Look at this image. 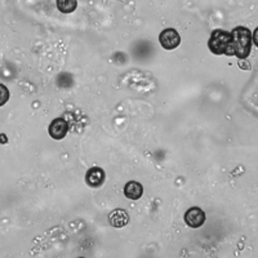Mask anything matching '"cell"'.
Masks as SVG:
<instances>
[{"mask_svg":"<svg viewBox=\"0 0 258 258\" xmlns=\"http://www.w3.org/2000/svg\"><path fill=\"white\" fill-rule=\"evenodd\" d=\"M230 36H231L230 45L225 54L235 56L240 59H244L249 56L250 49H252V34H250L249 29L244 26L235 27L230 32Z\"/></svg>","mask_w":258,"mask_h":258,"instance_id":"1","label":"cell"},{"mask_svg":"<svg viewBox=\"0 0 258 258\" xmlns=\"http://www.w3.org/2000/svg\"><path fill=\"white\" fill-rule=\"evenodd\" d=\"M230 32L225 30H213L211 34V38L208 40V48L213 54H225L227 48L230 45Z\"/></svg>","mask_w":258,"mask_h":258,"instance_id":"2","label":"cell"},{"mask_svg":"<svg viewBox=\"0 0 258 258\" xmlns=\"http://www.w3.org/2000/svg\"><path fill=\"white\" fill-rule=\"evenodd\" d=\"M159 41H160L161 47L167 50L176 49L181 43V36H179L178 31L174 29H165L160 32L159 35Z\"/></svg>","mask_w":258,"mask_h":258,"instance_id":"3","label":"cell"},{"mask_svg":"<svg viewBox=\"0 0 258 258\" xmlns=\"http://www.w3.org/2000/svg\"><path fill=\"white\" fill-rule=\"evenodd\" d=\"M185 222L191 229H198L206 222V213L199 207H191L185 213Z\"/></svg>","mask_w":258,"mask_h":258,"instance_id":"4","label":"cell"},{"mask_svg":"<svg viewBox=\"0 0 258 258\" xmlns=\"http://www.w3.org/2000/svg\"><path fill=\"white\" fill-rule=\"evenodd\" d=\"M106 179L105 170L100 167H92L89 168L88 172L85 173V182L89 187H101Z\"/></svg>","mask_w":258,"mask_h":258,"instance_id":"5","label":"cell"},{"mask_svg":"<svg viewBox=\"0 0 258 258\" xmlns=\"http://www.w3.org/2000/svg\"><path fill=\"white\" fill-rule=\"evenodd\" d=\"M48 132H49V136L53 140H62V138L66 137L69 132L68 121L62 119V117H57V119L52 120Z\"/></svg>","mask_w":258,"mask_h":258,"instance_id":"6","label":"cell"},{"mask_svg":"<svg viewBox=\"0 0 258 258\" xmlns=\"http://www.w3.org/2000/svg\"><path fill=\"white\" fill-rule=\"evenodd\" d=\"M109 222L112 227L121 229L124 226L128 225L129 222V214L124 209H115L109 214Z\"/></svg>","mask_w":258,"mask_h":258,"instance_id":"7","label":"cell"},{"mask_svg":"<svg viewBox=\"0 0 258 258\" xmlns=\"http://www.w3.org/2000/svg\"><path fill=\"white\" fill-rule=\"evenodd\" d=\"M124 195L131 200H138L141 199L144 195V186L140 182L129 181L125 186H124Z\"/></svg>","mask_w":258,"mask_h":258,"instance_id":"8","label":"cell"},{"mask_svg":"<svg viewBox=\"0 0 258 258\" xmlns=\"http://www.w3.org/2000/svg\"><path fill=\"white\" fill-rule=\"evenodd\" d=\"M78 7V0H57V8L62 13H73Z\"/></svg>","mask_w":258,"mask_h":258,"instance_id":"9","label":"cell"},{"mask_svg":"<svg viewBox=\"0 0 258 258\" xmlns=\"http://www.w3.org/2000/svg\"><path fill=\"white\" fill-rule=\"evenodd\" d=\"M9 100V91L4 84H0V106H4Z\"/></svg>","mask_w":258,"mask_h":258,"instance_id":"10","label":"cell"},{"mask_svg":"<svg viewBox=\"0 0 258 258\" xmlns=\"http://www.w3.org/2000/svg\"><path fill=\"white\" fill-rule=\"evenodd\" d=\"M257 32H258V27L254 30V35H253V39H252V43H254V44H258V41H257Z\"/></svg>","mask_w":258,"mask_h":258,"instance_id":"11","label":"cell"},{"mask_svg":"<svg viewBox=\"0 0 258 258\" xmlns=\"http://www.w3.org/2000/svg\"><path fill=\"white\" fill-rule=\"evenodd\" d=\"M0 141L3 142V144H6V142H7V137H6V136H4V135L0 136Z\"/></svg>","mask_w":258,"mask_h":258,"instance_id":"12","label":"cell"}]
</instances>
